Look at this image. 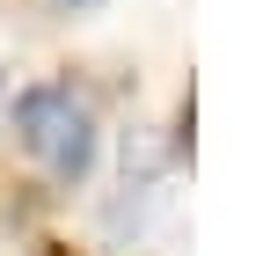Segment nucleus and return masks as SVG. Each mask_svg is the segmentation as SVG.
<instances>
[{
  "mask_svg": "<svg viewBox=\"0 0 263 256\" xmlns=\"http://www.w3.org/2000/svg\"><path fill=\"white\" fill-rule=\"evenodd\" d=\"M15 132H22V147L37 154L51 176H66V183L95 169V110H88L66 81H37V88L15 95Z\"/></svg>",
  "mask_w": 263,
  "mask_h": 256,
  "instance_id": "1",
  "label": "nucleus"
},
{
  "mask_svg": "<svg viewBox=\"0 0 263 256\" xmlns=\"http://www.w3.org/2000/svg\"><path fill=\"white\" fill-rule=\"evenodd\" d=\"M37 256H73V249H59V242H44V249H37Z\"/></svg>",
  "mask_w": 263,
  "mask_h": 256,
  "instance_id": "2",
  "label": "nucleus"
},
{
  "mask_svg": "<svg viewBox=\"0 0 263 256\" xmlns=\"http://www.w3.org/2000/svg\"><path fill=\"white\" fill-rule=\"evenodd\" d=\"M66 8H95V0H66Z\"/></svg>",
  "mask_w": 263,
  "mask_h": 256,
  "instance_id": "3",
  "label": "nucleus"
}]
</instances>
